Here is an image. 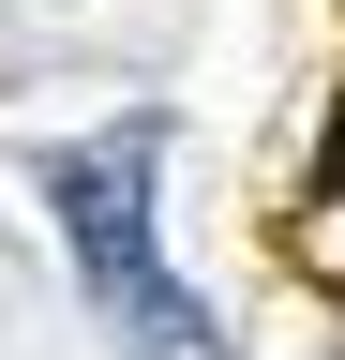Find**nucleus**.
Here are the masks:
<instances>
[{"mask_svg": "<svg viewBox=\"0 0 345 360\" xmlns=\"http://www.w3.org/2000/svg\"><path fill=\"white\" fill-rule=\"evenodd\" d=\"M150 165H165L150 120L75 135V150H46V210H60L75 270H91V315H105L136 360H226V345H210V315H195V285H181L165 240H150Z\"/></svg>", "mask_w": 345, "mask_h": 360, "instance_id": "obj_1", "label": "nucleus"}, {"mask_svg": "<svg viewBox=\"0 0 345 360\" xmlns=\"http://www.w3.org/2000/svg\"><path fill=\"white\" fill-rule=\"evenodd\" d=\"M330 180H345V120H330Z\"/></svg>", "mask_w": 345, "mask_h": 360, "instance_id": "obj_2", "label": "nucleus"}]
</instances>
